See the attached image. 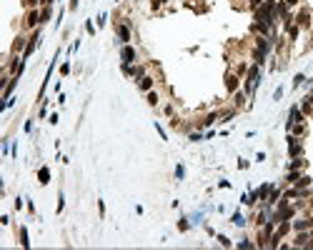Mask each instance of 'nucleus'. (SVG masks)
Returning a JSON list of instances; mask_svg holds the SVG:
<instances>
[{
  "mask_svg": "<svg viewBox=\"0 0 313 250\" xmlns=\"http://www.w3.org/2000/svg\"><path fill=\"white\" fill-rule=\"evenodd\" d=\"M123 58H125V63H130V60H133V50L125 48V50H123Z\"/></svg>",
  "mask_w": 313,
  "mask_h": 250,
  "instance_id": "f257e3e1",
  "label": "nucleus"
},
{
  "mask_svg": "<svg viewBox=\"0 0 313 250\" xmlns=\"http://www.w3.org/2000/svg\"><path fill=\"white\" fill-rule=\"evenodd\" d=\"M118 33H120V38H123V40H128V30H125V28H118Z\"/></svg>",
  "mask_w": 313,
  "mask_h": 250,
  "instance_id": "f03ea898",
  "label": "nucleus"
}]
</instances>
